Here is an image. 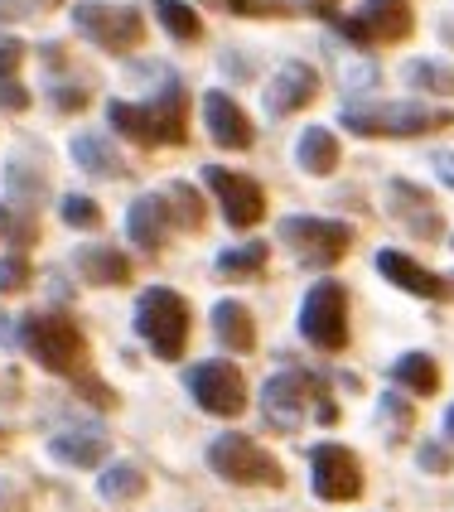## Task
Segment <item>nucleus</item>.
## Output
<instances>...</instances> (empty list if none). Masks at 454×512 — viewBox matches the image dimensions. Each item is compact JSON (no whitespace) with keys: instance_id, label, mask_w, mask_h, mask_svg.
<instances>
[{"instance_id":"1","label":"nucleus","mask_w":454,"mask_h":512,"mask_svg":"<svg viewBox=\"0 0 454 512\" xmlns=\"http://www.w3.org/2000/svg\"><path fill=\"white\" fill-rule=\"evenodd\" d=\"M310 401L319 406V421H324V426L339 421V406L329 401V387H324L319 377H310V372H276V377L261 387V416L290 435V430L305 426Z\"/></svg>"},{"instance_id":"2","label":"nucleus","mask_w":454,"mask_h":512,"mask_svg":"<svg viewBox=\"0 0 454 512\" xmlns=\"http://www.w3.org/2000/svg\"><path fill=\"white\" fill-rule=\"evenodd\" d=\"M20 343L44 372H58V377L87 372V339L78 334V324L63 319V314H29L20 324Z\"/></svg>"},{"instance_id":"3","label":"nucleus","mask_w":454,"mask_h":512,"mask_svg":"<svg viewBox=\"0 0 454 512\" xmlns=\"http://www.w3.org/2000/svg\"><path fill=\"white\" fill-rule=\"evenodd\" d=\"M136 329L155 348V358H179L189 343V305L165 285H150L136 300Z\"/></svg>"},{"instance_id":"4","label":"nucleus","mask_w":454,"mask_h":512,"mask_svg":"<svg viewBox=\"0 0 454 512\" xmlns=\"http://www.w3.org/2000/svg\"><path fill=\"white\" fill-rule=\"evenodd\" d=\"M343 126L353 136H426L454 126V116L430 112L421 102H392V107H343Z\"/></svg>"},{"instance_id":"5","label":"nucleus","mask_w":454,"mask_h":512,"mask_svg":"<svg viewBox=\"0 0 454 512\" xmlns=\"http://www.w3.org/2000/svg\"><path fill=\"white\" fill-rule=\"evenodd\" d=\"M208 464H213V474L227 479V484H266V488L285 484L281 459L266 455L252 435H218V440L208 445Z\"/></svg>"},{"instance_id":"6","label":"nucleus","mask_w":454,"mask_h":512,"mask_svg":"<svg viewBox=\"0 0 454 512\" xmlns=\"http://www.w3.org/2000/svg\"><path fill=\"white\" fill-rule=\"evenodd\" d=\"M300 334L324 348V353H343L348 348V295L339 281H319L300 305Z\"/></svg>"},{"instance_id":"7","label":"nucleus","mask_w":454,"mask_h":512,"mask_svg":"<svg viewBox=\"0 0 454 512\" xmlns=\"http://www.w3.org/2000/svg\"><path fill=\"white\" fill-rule=\"evenodd\" d=\"M73 25L83 39H92L97 49L107 54H131L145 39V20L131 10V5H97V0H83L73 10Z\"/></svg>"},{"instance_id":"8","label":"nucleus","mask_w":454,"mask_h":512,"mask_svg":"<svg viewBox=\"0 0 454 512\" xmlns=\"http://www.w3.org/2000/svg\"><path fill=\"white\" fill-rule=\"evenodd\" d=\"M281 242H290V252L300 256L305 266H334L353 247V228L329 223V218H285Z\"/></svg>"},{"instance_id":"9","label":"nucleus","mask_w":454,"mask_h":512,"mask_svg":"<svg viewBox=\"0 0 454 512\" xmlns=\"http://www.w3.org/2000/svg\"><path fill=\"white\" fill-rule=\"evenodd\" d=\"M189 392L208 416H242L247 411V377L232 368V363H199V368L184 372Z\"/></svg>"},{"instance_id":"10","label":"nucleus","mask_w":454,"mask_h":512,"mask_svg":"<svg viewBox=\"0 0 454 512\" xmlns=\"http://www.w3.org/2000/svg\"><path fill=\"white\" fill-rule=\"evenodd\" d=\"M310 469H314V493L324 503H353L363 493V464L343 445H319L310 455Z\"/></svg>"},{"instance_id":"11","label":"nucleus","mask_w":454,"mask_h":512,"mask_svg":"<svg viewBox=\"0 0 454 512\" xmlns=\"http://www.w3.org/2000/svg\"><path fill=\"white\" fill-rule=\"evenodd\" d=\"M203 179H208V189L218 194V203H223V218L232 223V228H256V223L266 218V189H261L256 179H247V174H232V170H218V165H208V170H203Z\"/></svg>"},{"instance_id":"12","label":"nucleus","mask_w":454,"mask_h":512,"mask_svg":"<svg viewBox=\"0 0 454 512\" xmlns=\"http://www.w3.org/2000/svg\"><path fill=\"white\" fill-rule=\"evenodd\" d=\"M314 97H319V73H314L310 63H281L276 78L266 83V112L290 116V112H300V107H310Z\"/></svg>"},{"instance_id":"13","label":"nucleus","mask_w":454,"mask_h":512,"mask_svg":"<svg viewBox=\"0 0 454 512\" xmlns=\"http://www.w3.org/2000/svg\"><path fill=\"white\" fill-rule=\"evenodd\" d=\"M203 121H208L213 145H223V150H247L252 136H256L247 112H242L227 92H208V97H203Z\"/></svg>"},{"instance_id":"14","label":"nucleus","mask_w":454,"mask_h":512,"mask_svg":"<svg viewBox=\"0 0 454 512\" xmlns=\"http://www.w3.org/2000/svg\"><path fill=\"white\" fill-rule=\"evenodd\" d=\"M358 20H363L368 44H397V39L411 34L416 10H411V0H368V5L358 10Z\"/></svg>"},{"instance_id":"15","label":"nucleus","mask_w":454,"mask_h":512,"mask_svg":"<svg viewBox=\"0 0 454 512\" xmlns=\"http://www.w3.org/2000/svg\"><path fill=\"white\" fill-rule=\"evenodd\" d=\"M170 223L174 218H170V199H165V194H145V199H136L131 213H126V232H131V242H136L141 252H160Z\"/></svg>"},{"instance_id":"16","label":"nucleus","mask_w":454,"mask_h":512,"mask_svg":"<svg viewBox=\"0 0 454 512\" xmlns=\"http://www.w3.org/2000/svg\"><path fill=\"white\" fill-rule=\"evenodd\" d=\"M150 121H155V141L160 145H184L189 141V92L165 78L160 97L150 102Z\"/></svg>"},{"instance_id":"17","label":"nucleus","mask_w":454,"mask_h":512,"mask_svg":"<svg viewBox=\"0 0 454 512\" xmlns=\"http://www.w3.org/2000/svg\"><path fill=\"white\" fill-rule=\"evenodd\" d=\"M377 271L397 285V290H406V295H421V300H445V295H450V285L440 281L435 271L416 266L411 256H401V252H377Z\"/></svg>"},{"instance_id":"18","label":"nucleus","mask_w":454,"mask_h":512,"mask_svg":"<svg viewBox=\"0 0 454 512\" xmlns=\"http://www.w3.org/2000/svg\"><path fill=\"white\" fill-rule=\"evenodd\" d=\"M213 334H218L223 348H232V353H252L256 348L252 310H247L242 300H218V310H213Z\"/></svg>"},{"instance_id":"19","label":"nucleus","mask_w":454,"mask_h":512,"mask_svg":"<svg viewBox=\"0 0 454 512\" xmlns=\"http://www.w3.org/2000/svg\"><path fill=\"white\" fill-rule=\"evenodd\" d=\"M20 63H25V44L0 39V107L5 112H25L29 107V87L20 83Z\"/></svg>"},{"instance_id":"20","label":"nucleus","mask_w":454,"mask_h":512,"mask_svg":"<svg viewBox=\"0 0 454 512\" xmlns=\"http://www.w3.org/2000/svg\"><path fill=\"white\" fill-rule=\"evenodd\" d=\"M295 160H300V170H310V174H334L339 170V141H334V131H329V126L300 131Z\"/></svg>"},{"instance_id":"21","label":"nucleus","mask_w":454,"mask_h":512,"mask_svg":"<svg viewBox=\"0 0 454 512\" xmlns=\"http://www.w3.org/2000/svg\"><path fill=\"white\" fill-rule=\"evenodd\" d=\"M49 455L63 459V464H83V469H97V464H102V455H107V435H97V430L54 435V440H49Z\"/></svg>"},{"instance_id":"22","label":"nucleus","mask_w":454,"mask_h":512,"mask_svg":"<svg viewBox=\"0 0 454 512\" xmlns=\"http://www.w3.org/2000/svg\"><path fill=\"white\" fill-rule=\"evenodd\" d=\"M78 271H83V281H92V285H126L131 281V261L121 252H112V247H87V252L78 256Z\"/></svg>"},{"instance_id":"23","label":"nucleus","mask_w":454,"mask_h":512,"mask_svg":"<svg viewBox=\"0 0 454 512\" xmlns=\"http://www.w3.org/2000/svg\"><path fill=\"white\" fill-rule=\"evenodd\" d=\"M73 160H78L87 174H97V179H121V174H126V160L107 145V136H78V141H73Z\"/></svg>"},{"instance_id":"24","label":"nucleus","mask_w":454,"mask_h":512,"mask_svg":"<svg viewBox=\"0 0 454 512\" xmlns=\"http://www.w3.org/2000/svg\"><path fill=\"white\" fill-rule=\"evenodd\" d=\"M392 377H397L401 387H411L416 397H435V387H440V368H435L430 353H406V358H397Z\"/></svg>"},{"instance_id":"25","label":"nucleus","mask_w":454,"mask_h":512,"mask_svg":"<svg viewBox=\"0 0 454 512\" xmlns=\"http://www.w3.org/2000/svg\"><path fill=\"white\" fill-rule=\"evenodd\" d=\"M107 121H112L126 141L160 145V141H155V121H150V107H136V102H112V107H107Z\"/></svg>"},{"instance_id":"26","label":"nucleus","mask_w":454,"mask_h":512,"mask_svg":"<svg viewBox=\"0 0 454 512\" xmlns=\"http://www.w3.org/2000/svg\"><path fill=\"white\" fill-rule=\"evenodd\" d=\"M165 199H170V218L179 223V228H189V232L203 228L208 208H203V199H199V189H194V184H179V179H174L170 189H165Z\"/></svg>"},{"instance_id":"27","label":"nucleus","mask_w":454,"mask_h":512,"mask_svg":"<svg viewBox=\"0 0 454 512\" xmlns=\"http://www.w3.org/2000/svg\"><path fill=\"white\" fill-rule=\"evenodd\" d=\"M97 493L107 498V503H126V498H141L145 493V474L136 464H112L102 479H97Z\"/></svg>"},{"instance_id":"28","label":"nucleus","mask_w":454,"mask_h":512,"mask_svg":"<svg viewBox=\"0 0 454 512\" xmlns=\"http://www.w3.org/2000/svg\"><path fill=\"white\" fill-rule=\"evenodd\" d=\"M155 15H160V25L170 29L179 44H189V39H199L203 34V20L194 5H184V0H155Z\"/></svg>"},{"instance_id":"29","label":"nucleus","mask_w":454,"mask_h":512,"mask_svg":"<svg viewBox=\"0 0 454 512\" xmlns=\"http://www.w3.org/2000/svg\"><path fill=\"white\" fill-rule=\"evenodd\" d=\"M261 266H266V242H247V247H232L218 256V271L232 281H252V276H261Z\"/></svg>"},{"instance_id":"30","label":"nucleus","mask_w":454,"mask_h":512,"mask_svg":"<svg viewBox=\"0 0 454 512\" xmlns=\"http://www.w3.org/2000/svg\"><path fill=\"white\" fill-rule=\"evenodd\" d=\"M406 83L426 87V92H435V97H454V68L430 63V58H416V63H406Z\"/></svg>"},{"instance_id":"31","label":"nucleus","mask_w":454,"mask_h":512,"mask_svg":"<svg viewBox=\"0 0 454 512\" xmlns=\"http://www.w3.org/2000/svg\"><path fill=\"white\" fill-rule=\"evenodd\" d=\"M377 416L387 421L392 440H401V435L411 430V421H416V406H411L406 397H382V401H377Z\"/></svg>"},{"instance_id":"32","label":"nucleus","mask_w":454,"mask_h":512,"mask_svg":"<svg viewBox=\"0 0 454 512\" xmlns=\"http://www.w3.org/2000/svg\"><path fill=\"white\" fill-rule=\"evenodd\" d=\"M58 213H63V223H68V228H97V223H102L97 203L87 199V194H68V199L58 203Z\"/></svg>"},{"instance_id":"33","label":"nucleus","mask_w":454,"mask_h":512,"mask_svg":"<svg viewBox=\"0 0 454 512\" xmlns=\"http://www.w3.org/2000/svg\"><path fill=\"white\" fill-rule=\"evenodd\" d=\"M29 285V261L25 256H5L0 261V295H15Z\"/></svg>"},{"instance_id":"34","label":"nucleus","mask_w":454,"mask_h":512,"mask_svg":"<svg viewBox=\"0 0 454 512\" xmlns=\"http://www.w3.org/2000/svg\"><path fill=\"white\" fill-rule=\"evenodd\" d=\"M213 5H223L232 15H290L285 0H213Z\"/></svg>"},{"instance_id":"35","label":"nucleus","mask_w":454,"mask_h":512,"mask_svg":"<svg viewBox=\"0 0 454 512\" xmlns=\"http://www.w3.org/2000/svg\"><path fill=\"white\" fill-rule=\"evenodd\" d=\"M10 189H15V194H20V199H44V179H39V174H25V165H20V160H15V165H10Z\"/></svg>"},{"instance_id":"36","label":"nucleus","mask_w":454,"mask_h":512,"mask_svg":"<svg viewBox=\"0 0 454 512\" xmlns=\"http://www.w3.org/2000/svg\"><path fill=\"white\" fill-rule=\"evenodd\" d=\"M58 0H0V25L5 20H25V15H39V10H54Z\"/></svg>"},{"instance_id":"37","label":"nucleus","mask_w":454,"mask_h":512,"mask_svg":"<svg viewBox=\"0 0 454 512\" xmlns=\"http://www.w3.org/2000/svg\"><path fill=\"white\" fill-rule=\"evenodd\" d=\"M78 387L87 392V401H92V406H116V392H112V387H102L97 377H87V372H78Z\"/></svg>"},{"instance_id":"38","label":"nucleus","mask_w":454,"mask_h":512,"mask_svg":"<svg viewBox=\"0 0 454 512\" xmlns=\"http://www.w3.org/2000/svg\"><path fill=\"white\" fill-rule=\"evenodd\" d=\"M416 459H421V464H426L430 474H450V455H445V450H440V445H421V450H416Z\"/></svg>"},{"instance_id":"39","label":"nucleus","mask_w":454,"mask_h":512,"mask_svg":"<svg viewBox=\"0 0 454 512\" xmlns=\"http://www.w3.org/2000/svg\"><path fill=\"white\" fill-rule=\"evenodd\" d=\"M430 165H435V174H440V179L454 189V155H450V150H435V155H430Z\"/></svg>"},{"instance_id":"40","label":"nucleus","mask_w":454,"mask_h":512,"mask_svg":"<svg viewBox=\"0 0 454 512\" xmlns=\"http://www.w3.org/2000/svg\"><path fill=\"white\" fill-rule=\"evenodd\" d=\"M305 10H314V15H324V20H334L339 15V0H300Z\"/></svg>"},{"instance_id":"41","label":"nucleus","mask_w":454,"mask_h":512,"mask_svg":"<svg viewBox=\"0 0 454 512\" xmlns=\"http://www.w3.org/2000/svg\"><path fill=\"white\" fill-rule=\"evenodd\" d=\"M10 232V213H5V203H0V237Z\"/></svg>"},{"instance_id":"42","label":"nucleus","mask_w":454,"mask_h":512,"mask_svg":"<svg viewBox=\"0 0 454 512\" xmlns=\"http://www.w3.org/2000/svg\"><path fill=\"white\" fill-rule=\"evenodd\" d=\"M445 430H450V440H454V406H450V416H445Z\"/></svg>"},{"instance_id":"43","label":"nucleus","mask_w":454,"mask_h":512,"mask_svg":"<svg viewBox=\"0 0 454 512\" xmlns=\"http://www.w3.org/2000/svg\"><path fill=\"white\" fill-rule=\"evenodd\" d=\"M5 493H10V488H5V484H0V498H5Z\"/></svg>"},{"instance_id":"44","label":"nucleus","mask_w":454,"mask_h":512,"mask_svg":"<svg viewBox=\"0 0 454 512\" xmlns=\"http://www.w3.org/2000/svg\"><path fill=\"white\" fill-rule=\"evenodd\" d=\"M0 450H5V435H0Z\"/></svg>"}]
</instances>
